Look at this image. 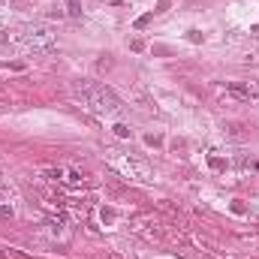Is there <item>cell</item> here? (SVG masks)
<instances>
[{"mask_svg": "<svg viewBox=\"0 0 259 259\" xmlns=\"http://www.w3.org/2000/svg\"><path fill=\"white\" fill-rule=\"evenodd\" d=\"M72 94H76V100L88 108V112H94L100 118H115V115H121V108H124L121 100L105 85H100V82H79L76 88H72Z\"/></svg>", "mask_w": 259, "mask_h": 259, "instance_id": "6da1fadb", "label": "cell"}, {"mask_svg": "<svg viewBox=\"0 0 259 259\" xmlns=\"http://www.w3.org/2000/svg\"><path fill=\"white\" fill-rule=\"evenodd\" d=\"M18 40L30 49H52L54 46V30L49 24H33V27H24V33Z\"/></svg>", "mask_w": 259, "mask_h": 259, "instance_id": "7a4b0ae2", "label": "cell"}, {"mask_svg": "<svg viewBox=\"0 0 259 259\" xmlns=\"http://www.w3.org/2000/svg\"><path fill=\"white\" fill-rule=\"evenodd\" d=\"M115 133H118V136H130V127H124V124H118V127H115Z\"/></svg>", "mask_w": 259, "mask_h": 259, "instance_id": "3957f363", "label": "cell"}, {"mask_svg": "<svg viewBox=\"0 0 259 259\" xmlns=\"http://www.w3.org/2000/svg\"><path fill=\"white\" fill-rule=\"evenodd\" d=\"M0 217H12V208H0Z\"/></svg>", "mask_w": 259, "mask_h": 259, "instance_id": "277c9868", "label": "cell"}, {"mask_svg": "<svg viewBox=\"0 0 259 259\" xmlns=\"http://www.w3.org/2000/svg\"><path fill=\"white\" fill-rule=\"evenodd\" d=\"M6 199V187H0V202H3Z\"/></svg>", "mask_w": 259, "mask_h": 259, "instance_id": "5b68a950", "label": "cell"}]
</instances>
